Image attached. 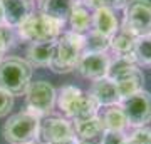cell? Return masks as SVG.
Here are the masks:
<instances>
[{
    "instance_id": "1f68e13d",
    "label": "cell",
    "mask_w": 151,
    "mask_h": 144,
    "mask_svg": "<svg viewBox=\"0 0 151 144\" xmlns=\"http://www.w3.org/2000/svg\"><path fill=\"white\" fill-rule=\"evenodd\" d=\"M29 144H35V143H29Z\"/></svg>"
},
{
    "instance_id": "7402d4cb",
    "label": "cell",
    "mask_w": 151,
    "mask_h": 144,
    "mask_svg": "<svg viewBox=\"0 0 151 144\" xmlns=\"http://www.w3.org/2000/svg\"><path fill=\"white\" fill-rule=\"evenodd\" d=\"M134 55H136V62H139L143 65H151V34L138 37Z\"/></svg>"
},
{
    "instance_id": "4fadbf2b",
    "label": "cell",
    "mask_w": 151,
    "mask_h": 144,
    "mask_svg": "<svg viewBox=\"0 0 151 144\" xmlns=\"http://www.w3.org/2000/svg\"><path fill=\"white\" fill-rule=\"evenodd\" d=\"M5 24L19 27L32 15V0H0Z\"/></svg>"
},
{
    "instance_id": "30bf717a",
    "label": "cell",
    "mask_w": 151,
    "mask_h": 144,
    "mask_svg": "<svg viewBox=\"0 0 151 144\" xmlns=\"http://www.w3.org/2000/svg\"><path fill=\"white\" fill-rule=\"evenodd\" d=\"M109 65H111V60L106 54H96V52H84L82 57L77 62V67L76 70L86 77V79H103L108 75Z\"/></svg>"
},
{
    "instance_id": "e0dca14e",
    "label": "cell",
    "mask_w": 151,
    "mask_h": 144,
    "mask_svg": "<svg viewBox=\"0 0 151 144\" xmlns=\"http://www.w3.org/2000/svg\"><path fill=\"white\" fill-rule=\"evenodd\" d=\"M55 40L52 42H35L30 44L27 49V62L35 67L50 65V60L54 57Z\"/></svg>"
},
{
    "instance_id": "d6986e66",
    "label": "cell",
    "mask_w": 151,
    "mask_h": 144,
    "mask_svg": "<svg viewBox=\"0 0 151 144\" xmlns=\"http://www.w3.org/2000/svg\"><path fill=\"white\" fill-rule=\"evenodd\" d=\"M99 119H101V123H103L106 131H119V133H123L124 128L128 126L126 116H124V112L119 104L108 106L103 111V114L99 116Z\"/></svg>"
},
{
    "instance_id": "7a4b0ae2",
    "label": "cell",
    "mask_w": 151,
    "mask_h": 144,
    "mask_svg": "<svg viewBox=\"0 0 151 144\" xmlns=\"http://www.w3.org/2000/svg\"><path fill=\"white\" fill-rule=\"evenodd\" d=\"M84 54V35L65 32L55 40L54 57L50 60V69L57 74H67L77 67V62Z\"/></svg>"
},
{
    "instance_id": "4316f807",
    "label": "cell",
    "mask_w": 151,
    "mask_h": 144,
    "mask_svg": "<svg viewBox=\"0 0 151 144\" xmlns=\"http://www.w3.org/2000/svg\"><path fill=\"white\" fill-rule=\"evenodd\" d=\"M0 37L4 39L5 42V47H12V44L15 42V35H14V29H12L9 24H2L0 25Z\"/></svg>"
},
{
    "instance_id": "83f0119b",
    "label": "cell",
    "mask_w": 151,
    "mask_h": 144,
    "mask_svg": "<svg viewBox=\"0 0 151 144\" xmlns=\"http://www.w3.org/2000/svg\"><path fill=\"white\" fill-rule=\"evenodd\" d=\"M49 144H77L74 138L70 139H62V141H55V143H49Z\"/></svg>"
},
{
    "instance_id": "44dd1931",
    "label": "cell",
    "mask_w": 151,
    "mask_h": 144,
    "mask_svg": "<svg viewBox=\"0 0 151 144\" xmlns=\"http://www.w3.org/2000/svg\"><path fill=\"white\" fill-rule=\"evenodd\" d=\"M109 47H111V39L99 34L97 30H91L89 35L84 37V52L106 54Z\"/></svg>"
},
{
    "instance_id": "3957f363",
    "label": "cell",
    "mask_w": 151,
    "mask_h": 144,
    "mask_svg": "<svg viewBox=\"0 0 151 144\" xmlns=\"http://www.w3.org/2000/svg\"><path fill=\"white\" fill-rule=\"evenodd\" d=\"M32 65L27 60L19 57H7L0 60V89L7 91L12 96L25 94L30 85Z\"/></svg>"
},
{
    "instance_id": "cb8c5ba5",
    "label": "cell",
    "mask_w": 151,
    "mask_h": 144,
    "mask_svg": "<svg viewBox=\"0 0 151 144\" xmlns=\"http://www.w3.org/2000/svg\"><path fill=\"white\" fill-rule=\"evenodd\" d=\"M128 141L133 143V144H150V141H151V129L138 128L134 133L128 138Z\"/></svg>"
},
{
    "instance_id": "ba28073f",
    "label": "cell",
    "mask_w": 151,
    "mask_h": 144,
    "mask_svg": "<svg viewBox=\"0 0 151 144\" xmlns=\"http://www.w3.org/2000/svg\"><path fill=\"white\" fill-rule=\"evenodd\" d=\"M119 106L126 116L128 126L143 128L151 121V94L148 91L141 89L139 92L123 99Z\"/></svg>"
},
{
    "instance_id": "d4e9b609",
    "label": "cell",
    "mask_w": 151,
    "mask_h": 144,
    "mask_svg": "<svg viewBox=\"0 0 151 144\" xmlns=\"http://www.w3.org/2000/svg\"><path fill=\"white\" fill-rule=\"evenodd\" d=\"M12 107H14V96L0 89V117L7 116L12 111Z\"/></svg>"
},
{
    "instance_id": "2e32d148",
    "label": "cell",
    "mask_w": 151,
    "mask_h": 144,
    "mask_svg": "<svg viewBox=\"0 0 151 144\" xmlns=\"http://www.w3.org/2000/svg\"><path fill=\"white\" fill-rule=\"evenodd\" d=\"M116 85H118V91H119V96H121V101L126 99V97L133 96L136 92H139L143 89V82H145V75L138 67L131 69L129 72H126L124 75L118 77L114 80Z\"/></svg>"
},
{
    "instance_id": "7c38bea8",
    "label": "cell",
    "mask_w": 151,
    "mask_h": 144,
    "mask_svg": "<svg viewBox=\"0 0 151 144\" xmlns=\"http://www.w3.org/2000/svg\"><path fill=\"white\" fill-rule=\"evenodd\" d=\"M89 94L92 96V99L99 104V106H114V104H119L121 102V96H119L118 85L116 82L108 77H103V79H97L92 82L91 91Z\"/></svg>"
},
{
    "instance_id": "8992f818",
    "label": "cell",
    "mask_w": 151,
    "mask_h": 144,
    "mask_svg": "<svg viewBox=\"0 0 151 144\" xmlns=\"http://www.w3.org/2000/svg\"><path fill=\"white\" fill-rule=\"evenodd\" d=\"M123 27L136 37L151 34V0H129L124 7Z\"/></svg>"
},
{
    "instance_id": "9a60e30c",
    "label": "cell",
    "mask_w": 151,
    "mask_h": 144,
    "mask_svg": "<svg viewBox=\"0 0 151 144\" xmlns=\"http://www.w3.org/2000/svg\"><path fill=\"white\" fill-rule=\"evenodd\" d=\"M77 5L79 0H40V12L64 24L65 20H69L72 10Z\"/></svg>"
},
{
    "instance_id": "603a6c76",
    "label": "cell",
    "mask_w": 151,
    "mask_h": 144,
    "mask_svg": "<svg viewBox=\"0 0 151 144\" xmlns=\"http://www.w3.org/2000/svg\"><path fill=\"white\" fill-rule=\"evenodd\" d=\"M87 7H91L94 10L97 9H109V10H116V9H123L126 7L128 0H84Z\"/></svg>"
},
{
    "instance_id": "5b68a950",
    "label": "cell",
    "mask_w": 151,
    "mask_h": 144,
    "mask_svg": "<svg viewBox=\"0 0 151 144\" xmlns=\"http://www.w3.org/2000/svg\"><path fill=\"white\" fill-rule=\"evenodd\" d=\"M40 117L29 111H24L9 117V121L4 124L2 133L5 141H9L10 144H29L34 143V139L37 138Z\"/></svg>"
},
{
    "instance_id": "ac0fdd59",
    "label": "cell",
    "mask_w": 151,
    "mask_h": 144,
    "mask_svg": "<svg viewBox=\"0 0 151 144\" xmlns=\"http://www.w3.org/2000/svg\"><path fill=\"white\" fill-rule=\"evenodd\" d=\"M92 24L96 27L94 30H97L99 34H103L109 39L119 30L118 19L113 14V10H109V9H97L94 12V17H92Z\"/></svg>"
},
{
    "instance_id": "9c48e42d",
    "label": "cell",
    "mask_w": 151,
    "mask_h": 144,
    "mask_svg": "<svg viewBox=\"0 0 151 144\" xmlns=\"http://www.w3.org/2000/svg\"><path fill=\"white\" fill-rule=\"evenodd\" d=\"M74 138V126L60 117H44L39 124L37 139L42 144Z\"/></svg>"
},
{
    "instance_id": "8fae6325",
    "label": "cell",
    "mask_w": 151,
    "mask_h": 144,
    "mask_svg": "<svg viewBox=\"0 0 151 144\" xmlns=\"http://www.w3.org/2000/svg\"><path fill=\"white\" fill-rule=\"evenodd\" d=\"M104 134L106 129L99 116L74 123V139L77 144H103Z\"/></svg>"
},
{
    "instance_id": "5bb4252c",
    "label": "cell",
    "mask_w": 151,
    "mask_h": 144,
    "mask_svg": "<svg viewBox=\"0 0 151 144\" xmlns=\"http://www.w3.org/2000/svg\"><path fill=\"white\" fill-rule=\"evenodd\" d=\"M136 37L134 34H131L126 29H119L118 32L111 37V49L118 54L119 59H126L129 62H136L134 49H136Z\"/></svg>"
},
{
    "instance_id": "277c9868",
    "label": "cell",
    "mask_w": 151,
    "mask_h": 144,
    "mask_svg": "<svg viewBox=\"0 0 151 144\" xmlns=\"http://www.w3.org/2000/svg\"><path fill=\"white\" fill-rule=\"evenodd\" d=\"M62 24L55 19L37 14L30 15L27 20L19 25V37L27 42H52L60 37Z\"/></svg>"
},
{
    "instance_id": "f546056e",
    "label": "cell",
    "mask_w": 151,
    "mask_h": 144,
    "mask_svg": "<svg viewBox=\"0 0 151 144\" xmlns=\"http://www.w3.org/2000/svg\"><path fill=\"white\" fill-rule=\"evenodd\" d=\"M5 24V19H4V9H2V4H0V25Z\"/></svg>"
},
{
    "instance_id": "4dcf8cb0",
    "label": "cell",
    "mask_w": 151,
    "mask_h": 144,
    "mask_svg": "<svg viewBox=\"0 0 151 144\" xmlns=\"http://www.w3.org/2000/svg\"><path fill=\"white\" fill-rule=\"evenodd\" d=\"M126 144H133V143H129V141H126Z\"/></svg>"
},
{
    "instance_id": "ffe728a7",
    "label": "cell",
    "mask_w": 151,
    "mask_h": 144,
    "mask_svg": "<svg viewBox=\"0 0 151 144\" xmlns=\"http://www.w3.org/2000/svg\"><path fill=\"white\" fill-rule=\"evenodd\" d=\"M69 22H70V32L74 34H79V35H84L86 32H89V29L92 25V15L87 12L86 7H81L77 5L72 10L69 17Z\"/></svg>"
},
{
    "instance_id": "6da1fadb",
    "label": "cell",
    "mask_w": 151,
    "mask_h": 144,
    "mask_svg": "<svg viewBox=\"0 0 151 144\" xmlns=\"http://www.w3.org/2000/svg\"><path fill=\"white\" fill-rule=\"evenodd\" d=\"M57 104L65 116L74 119V123L94 117L97 116V109H99V104L92 99L91 94L82 92L74 85H64L60 89L57 96Z\"/></svg>"
},
{
    "instance_id": "d6a6232c",
    "label": "cell",
    "mask_w": 151,
    "mask_h": 144,
    "mask_svg": "<svg viewBox=\"0 0 151 144\" xmlns=\"http://www.w3.org/2000/svg\"><path fill=\"white\" fill-rule=\"evenodd\" d=\"M150 144H151V141H150Z\"/></svg>"
},
{
    "instance_id": "f1b7e54d",
    "label": "cell",
    "mask_w": 151,
    "mask_h": 144,
    "mask_svg": "<svg viewBox=\"0 0 151 144\" xmlns=\"http://www.w3.org/2000/svg\"><path fill=\"white\" fill-rule=\"evenodd\" d=\"M7 50V47H5V42H4V39L0 37V60H2V55H4V52Z\"/></svg>"
},
{
    "instance_id": "484cf974",
    "label": "cell",
    "mask_w": 151,
    "mask_h": 144,
    "mask_svg": "<svg viewBox=\"0 0 151 144\" xmlns=\"http://www.w3.org/2000/svg\"><path fill=\"white\" fill-rule=\"evenodd\" d=\"M128 139L124 138L123 133L119 131H106L103 139V144H126Z\"/></svg>"
},
{
    "instance_id": "52a82bcc",
    "label": "cell",
    "mask_w": 151,
    "mask_h": 144,
    "mask_svg": "<svg viewBox=\"0 0 151 144\" xmlns=\"http://www.w3.org/2000/svg\"><path fill=\"white\" fill-rule=\"evenodd\" d=\"M55 89L45 80L30 82L25 91V106L27 111L35 114L37 117L47 116L55 104Z\"/></svg>"
}]
</instances>
